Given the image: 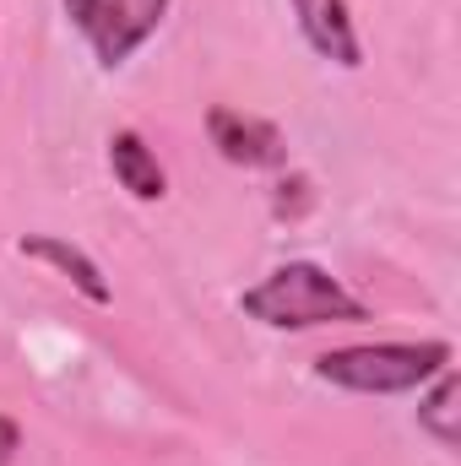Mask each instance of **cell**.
<instances>
[{
	"label": "cell",
	"mask_w": 461,
	"mask_h": 466,
	"mask_svg": "<svg viewBox=\"0 0 461 466\" xmlns=\"http://www.w3.org/2000/svg\"><path fill=\"white\" fill-rule=\"evenodd\" d=\"M239 315L266 331H321V326H364L374 309L343 288L321 260H282L255 288L239 293Z\"/></svg>",
	"instance_id": "1"
},
{
	"label": "cell",
	"mask_w": 461,
	"mask_h": 466,
	"mask_svg": "<svg viewBox=\"0 0 461 466\" xmlns=\"http://www.w3.org/2000/svg\"><path fill=\"white\" fill-rule=\"evenodd\" d=\"M456 363V348L446 337H418V342H358L332 348L315 358V380L337 385L353 396H407L424 390L440 369Z\"/></svg>",
	"instance_id": "2"
},
{
	"label": "cell",
	"mask_w": 461,
	"mask_h": 466,
	"mask_svg": "<svg viewBox=\"0 0 461 466\" xmlns=\"http://www.w3.org/2000/svg\"><path fill=\"white\" fill-rule=\"evenodd\" d=\"M77 38L98 60V71H119L136 60V49L163 27L174 0H60Z\"/></svg>",
	"instance_id": "3"
},
{
	"label": "cell",
	"mask_w": 461,
	"mask_h": 466,
	"mask_svg": "<svg viewBox=\"0 0 461 466\" xmlns=\"http://www.w3.org/2000/svg\"><path fill=\"white\" fill-rule=\"evenodd\" d=\"M207 141L218 147V157L233 168H288V136L261 115H244L229 104H212L207 109Z\"/></svg>",
	"instance_id": "4"
},
{
	"label": "cell",
	"mask_w": 461,
	"mask_h": 466,
	"mask_svg": "<svg viewBox=\"0 0 461 466\" xmlns=\"http://www.w3.org/2000/svg\"><path fill=\"white\" fill-rule=\"evenodd\" d=\"M16 255H27V260L49 266L55 277H66L93 309H109V304H115V282L104 277V266H98L82 244H71V238H60V233H22V238H16Z\"/></svg>",
	"instance_id": "5"
},
{
	"label": "cell",
	"mask_w": 461,
	"mask_h": 466,
	"mask_svg": "<svg viewBox=\"0 0 461 466\" xmlns=\"http://www.w3.org/2000/svg\"><path fill=\"white\" fill-rule=\"evenodd\" d=\"M288 11H293L304 44L321 60H332L343 71H358L364 66V44H358V27H353L347 0H288Z\"/></svg>",
	"instance_id": "6"
},
{
	"label": "cell",
	"mask_w": 461,
	"mask_h": 466,
	"mask_svg": "<svg viewBox=\"0 0 461 466\" xmlns=\"http://www.w3.org/2000/svg\"><path fill=\"white\" fill-rule=\"evenodd\" d=\"M109 174L130 201H163L169 196V174L158 163V152L147 147L141 130H115L109 136Z\"/></svg>",
	"instance_id": "7"
},
{
	"label": "cell",
	"mask_w": 461,
	"mask_h": 466,
	"mask_svg": "<svg viewBox=\"0 0 461 466\" xmlns=\"http://www.w3.org/2000/svg\"><path fill=\"white\" fill-rule=\"evenodd\" d=\"M456 396H461V385H456V363L451 369H440L429 385H424V401H418V429L440 445V451H456Z\"/></svg>",
	"instance_id": "8"
},
{
	"label": "cell",
	"mask_w": 461,
	"mask_h": 466,
	"mask_svg": "<svg viewBox=\"0 0 461 466\" xmlns=\"http://www.w3.org/2000/svg\"><path fill=\"white\" fill-rule=\"evenodd\" d=\"M16 451H22V423L0 412V466H11V461H16Z\"/></svg>",
	"instance_id": "9"
}]
</instances>
